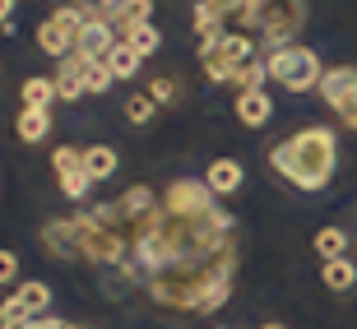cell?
I'll return each instance as SVG.
<instances>
[{
  "instance_id": "cell-4",
  "label": "cell",
  "mask_w": 357,
  "mask_h": 329,
  "mask_svg": "<svg viewBox=\"0 0 357 329\" xmlns=\"http://www.w3.org/2000/svg\"><path fill=\"white\" fill-rule=\"evenodd\" d=\"M302 24H306V0H265L255 14L251 38H260V52H278V47L297 42Z\"/></svg>"
},
{
  "instance_id": "cell-24",
  "label": "cell",
  "mask_w": 357,
  "mask_h": 329,
  "mask_svg": "<svg viewBox=\"0 0 357 329\" xmlns=\"http://www.w3.org/2000/svg\"><path fill=\"white\" fill-rule=\"evenodd\" d=\"M70 5L84 19H107V24H116V10H121V0H70Z\"/></svg>"
},
{
  "instance_id": "cell-28",
  "label": "cell",
  "mask_w": 357,
  "mask_h": 329,
  "mask_svg": "<svg viewBox=\"0 0 357 329\" xmlns=\"http://www.w3.org/2000/svg\"><path fill=\"white\" fill-rule=\"evenodd\" d=\"M149 98H153V102H176V84L172 79H153V84H149Z\"/></svg>"
},
{
  "instance_id": "cell-3",
  "label": "cell",
  "mask_w": 357,
  "mask_h": 329,
  "mask_svg": "<svg viewBox=\"0 0 357 329\" xmlns=\"http://www.w3.org/2000/svg\"><path fill=\"white\" fill-rule=\"evenodd\" d=\"M265 70H269V79H274L278 89H288V93H311V89H320V79H325L320 56L311 52V47H302V42L278 47V52H265Z\"/></svg>"
},
{
  "instance_id": "cell-15",
  "label": "cell",
  "mask_w": 357,
  "mask_h": 329,
  "mask_svg": "<svg viewBox=\"0 0 357 329\" xmlns=\"http://www.w3.org/2000/svg\"><path fill=\"white\" fill-rule=\"evenodd\" d=\"M320 283H325L330 292H353L357 288V264L348 260V255L344 260H325L320 264Z\"/></svg>"
},
{
  "instance_id": "cell-2",
  "label": "cell",
  "mask_w": 357,
  "mask_h": 329,
  "mask_svg": "<svg viewBox=\"0 0 357 329\" xmlns=\"http://www.w3.org/2000/svg\"><path fill=\"white\" fill-rule=\"evenodd\" d=\"M334 162H339V135L330 125H302L297 135L269 148V171H278L292 190H306V195L334 181Z\"/></svg>"
},
{
  "instance_id": "cell-11",
  "label": "cell",
  "mask_w": 357,
  "mask_h": 329,
  "mask_svg": "<svg viewBox=\"0 0 357 329\" xmlns=\"http://www.w3.org/2000/svg\"><path fill=\"white\" fill-rule=\"evenodd\" d=\"M241 181H246V171H241V162H237V158H213V162H209V171H204V185H209L218 199L237 195Z\"/></svg>"
},
{
  "instance_id": "cell-25",
  "label": "cell",
  "mask_w": 357,
  "mask_h": 329,
  "mask_svg": "<svg viewBox=\"0 0 357 329\" xmlns=\"http://www.w3.org/2000/svg\"><path fill=\"white\" fill-rule=\"evenodd\" d=\"M116 84V75L107 70V61H89V93H107Z\"/></svg>"
},
{
  "instance_id": "cell-30",
  "label": "cell",
  "mask_w": 357,
  "mask_h": 329,
  "mask_svg": "<svg viewBox=\"0 0 357 329\" xmlns=\"http://www.w3.org/2000/svg\"><path fill=\"white\" fill-rule=\"evenodd\" d=\"M10 14H14V0H0V28H10Z\"/></svg>"
},
{
  "instance_id": "cell-23",
  "label": "cell",
  "mask_w": 357,
  "mask_h": 329,
  "mask_svg": "<svg viewBox=\"0 0 357 329\" xmlns=\"http://www.w3.org/2000/svg\"><path fill=\"white\" fill-rule=\"evenodd\" d=\"M153 112H158V102H153L149 93L126 98V121H130V125H149V121H153Z\"/></svg>"
},
{
  "instance_id": "cell-6",
  "label": "cell",
  "mask_w": 357,
  "mask_h": 329,
  "mask_svg": "<svg viewBox=\"0 0 357 329\" xmlns=\"http://www.w3.org/2000/svg\"><path fill=\"white\" fill-rule=\"evenodd\" d=\"M320 98H325V107L357 135V66H330L325 70Z\"/></svg>"
},
{
  "instance_id": "cell-26",
  "label": "cell",
  "mask_w": 357,
  "mask_h": 329,
  "mask_svg": "<svg viewBox=\"0 0 357 329\" xmlns=\"http://www.w3.org/2000/svg\"><path fill=\"white\" fill-rule=\"evenodd\" d=\"M24 320H28V316L14 306V297H5V302H0V329H19Z\"/></svg>"
},
{
  "instance_id": "cell-29",
  "label": "cell",
  "mask_w": 357,
  "mask_h": 329,
  "mask_svg": "<svg viewBox=\"0 0 357 329\" xmlns=\"http://www.w3.org/2000/svg\"><path fill=\"white\" fill-rule=\"evenodd\" d=\"M14 274H19V255L14 250H0V283H14Z\"/></svg>"
},
{
  "instance_id": "cell-10",
  "label": "cell",
  "mask_w": 357,
  "mask_h": 329,
  "mask_svg": "<svg viewBox=\"0 0 357 329\" xmlns=\"http://www.w3.org/2000/svg\"><path fill=\"white\" fill-rule=\"evenodd\" d=\"M84 93H89V61L75 52V56H66V61H61V75H56V98H61V102H75V98H84Z\"/></svg>"
},
{
  "instance_id": "cell-5",
  "label": "cell",
  "mask_w": 357,
  "mask_h": 329,
  "mask_svg": "<svg viewBox=\"0 0 357 329\" xmlns=\"http://www.w3.org/2000/svg\"><path fill=\"white\" fill-rule=\"evenodd\" d=\"M255 56H260V42H255L251 33H232V28H227L209 52H199V66H204V79L209 84H232L237 70L251 66Z\"/></svg>"
},
{
  "instance_id": "cell-31",
  "label": "cell",
  "mask_w": 357,
  "mask_h": 329,
  "mask_svg": "<svg viewBox=\"0 0 357 329\" xmlns=\"http://www.w3.org/2000/svg\"><path fill=\"white\" fill-rule=\"evenodd\" d=\"M260 329H283V325H260Z\"/></svg>"
},
{
  "instance_id": "cell-21",
  "label": "cell",
  "mask_w": 357,
  "mask_h": 329,
  "mask_svg": "<svg viewBox=\"0 0 357 329\" xmlns=\"http://www.w3.org/2000/svg\"><path fill=\"white\" fill-rule=\"evenodd\" d=\"M121 42H126V47H130V52L144 61V56H153V52L162 47V33H158L153 24H139V28H130V33H126Z\"/></svg>"
},
{
  "instance_id": "cell-16",
  "label": "cell",
  "mask_w": 357,
  "mask_h": 329,
  "mask_svg": "<svg viewBox=\"0 0 357 329\" xmlns=\"http://www.w3.org/2000/svg\"><path fill=\"white\" fill-rule=\"evenodd\" d=\"M14 135L24 139V144H42L47 135H52V112H19V121H14Z\"/></svg>"
},
{
  "instance_id": "cell-18",
  "label": "cell",
  "mask_w": 357,
  "mask_h": 329,
  "mask_svg": "<svg viewBox=\"0 0 357 329\" xmlns=\"http://www.w3.org/2000/svg\"><path fill=\"white\" fill-rule=\"evenodd\" d=\"M84 171H89L93 181L116 176V148H112V144H89V148H84Z\"/></svg>"
},
{
  "instance_id": "cell-12",
  "label": "cell",
  "mask_w": 357,
  "mask_h": 329,
  "mask_svg": "<svg viewBox=\"0 0 357 329\" xmlns=\"http://www.w3.org/2000/svg\"><path fill=\"white\" fill-rule=\"evenodd\" d=\"M75 38L79 33H70V28H61L56 19H42L38 24V47L47 56H56V61H66V56H75Z\"/></svg>"
},
{
  "instance_id": "cell-1",
  "label": "cell",
  "mask_w": 357,
  "mask_h": 329,
  "mask_svg": "<svg viewBox=\"0 0 357 329\" xmlns=\"http://www.w3.org/2000/svg\"><path fill=\"white\" fill-rule=\"evenodd\" d=\"M167 311L213 316L232 292L237 274V223L204 181L176 176L162 185L158 204L135 218L130 250L116 269Z\"/></svg>"
},
{
  "instance_id": "cell-20",
  "label": "cell",
  "mask_w": 357,
  "mask_h": 329,
  "mask_svg": "<svg viewBox=\"0 0 357 329\" xmlns=\"http://www.w3.org/2000/svg\"><path fill=\"white\" fill-rule=\"evenodd\" d=\"M316 255L320 260H344L348 255V232L344 227H320L316 232Z\"/></svg>"
},
{
  "instance_id": "cell-19",
  "label": "cell",
  "mask_w": 357,
  "mask_h": 329,
  "mask_svg": "<svg viewBox=\"0 0 357 329\" xmlns=\"http://www.w3.org/2000/svg\"><path fill=\"white\" fill-rule=\"evenodd\" d=\"M149 14H153V0H121V10H116V33L126 38L130 28L149 24Z\"/></svg>"
},
{
  "instance_id": "cell-22",
  "label": "cell",
  "mask_w": 357,
  "mask_h": 329,
  "mask_svg": "<svg viewBox=\"0 0 357 329\" xmlns=\"http://www.w3.org/2000/svg\"><path fill=\"white\" fill-rule=\"evenodd\" d=\"M107 70H112L116 79H135V75H139V56H135L126 42H116V47L107 52Z\"/></svg>"
},
{
  "instance_id": "cell-8",
  "label": "cell",
  "mask_w": 357,
  "mask_h": 329,
  "mask_svg": "<svg viewBox=\"0 0 357 329\" xmlns=\"http://www.w3.org/2000/svg\"><path fill=\"white\" fill-rule=\"evenodd\" d=\"M116 24H107V19H89V24L79 28V38H75V52L84 56V61H107V52L116 47Z\"/></svg>"
},
{
  "instance_id": "cell-9",
  "label": "cell",
  "mask_w": 357,
  "mask_h": 329,
  "mask_svg": "<svg viewBox=\"0 0 357 329\" xmlns=\"http://www.w3.org/2000/svg\"><path fill=\"white\" fill-rule=\"evenodd\" d=\"M232 112H237V125L260 130V125H269V116H274V98H269L265 89H246V93H237Z\"/></svg>"
},
{
  "instance_id": "cell-32",
  "label": "cell",
  "mask_w": 357,
  "mask_h": 329,
  "mask_svg": "<svg viewBox=\"0 0 357 329\" xmlns=\"http://www.w3.org/2000/svg\"><path fill=\"white\" fill-rule=\"evenodd\" d=\"M56 5H70V0H56Z\"/></svg>"
},
{
  "instance_id": "cell-27",
  "label": "cell",
  "mask_w": 357,
  "mask_h": 329,
  "mask_svg": "<svg viewBox=\"0 0 357 329\" xmlns=\"http://www.w3.org/2000/svg\"><path fill=\"white\" fill-rule=\"evenodd\" d=\"M19 329H84V325H70V320H61V316H33Z\"/></svg>"
},
{
  "instance_id": "cell-7",
  "label": "cell",
  "mask_w": 357,
  "mask_h": 329,
  "mask_svg": "<svg viewBox=\"0 0 357 329\" xmlns=\"http://www.w3.org/2000/svg\"><path fill=\"white\" fill-rule=\"evenodd\" d=\"M52 171H56V181H61V195H66V199H89V190L98 185L89 171H84V148H75V144H61L52 153Z\"/></svg>"
},
{
  "instance_id": "cell-17",
  "label": "cell",
  "mask_w": 357,
  "mask_h": 329,
  "mask_svg": "<svg viewBox=\"0 0 357 329\" xmlns=\"http://www.w3.org/2000/svg\"><path fill=\"white\" fill-rule=\"evenodd\" d=\"M209 5L223 14V19H237V33H251V28H255V14H260V5H265V0H209Z\"/></svg>"
},
{
  "instance_id": "cell-14",
  "label": "cell",
  "mask_w": 357,
  "mask_h": 329,
  "mask_svg": "<svg viewBox=\"0 0 357 329\" xmlns=\"http://www.w3.org/2000/svg\"><path fill=\"white\" fill-rule=\"evenodd\" d=\"M19 98H24L28 112H52V102H61V98H56V79H47V75H33V79H24Z\"/></svg>"
},
{
  "instance_id": "cell-13",
  "label": "cell",
  "mask_w": 357,
  "mask_h": 329,
  "mask_svg": "<svg viewBox=\"0 0 357 329\" xmlns=\"http://www.w3.org/2000/svg\"><path fill=\"white\" fill-rule=\"evenodd\" d=\"M14 306H19L28 320H33V316H47V311H52V288H47V283H38V278H28V283H19V288H14Z\"/></svg>"
}]
</instances>
